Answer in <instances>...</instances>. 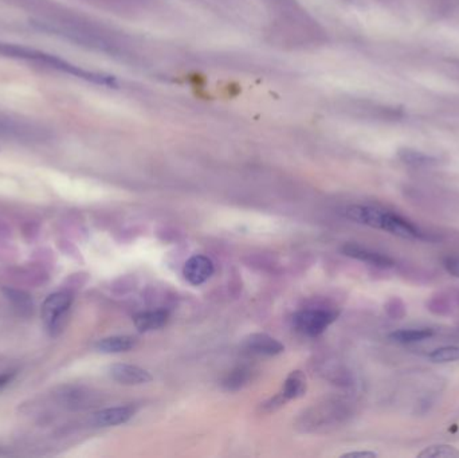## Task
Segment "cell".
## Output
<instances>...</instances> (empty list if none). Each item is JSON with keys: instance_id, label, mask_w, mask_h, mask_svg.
Masks as SVG:
<instances>
[{"instance_id": "cell-1", "label": "cell", "mask_w": 459, "mask_h": 458, "mask_svg": "<svg viewBox=\"0 0 459 458\" xmlns=\"http://www.w3.org/2000/svg\"><path fill=\"white\" fill-rule=\"evenodd\" d=\"M0 54H3L6 57H11V58H20V60H26V61L48 65L51 69L60 70L62 73L74 76L77 79H86L89 82L98 83V85L117 86V81L113 77L81 69L76 65L66 62L62 58H58L55 55H51V54L35 50V48H25V46H19V45H10V43H0Z\"/></svg>"}, {"instance_id": "cell-2", "label": "cell", "mask_w": 459, "mask_h": 458, "mask_svg": "<svg viewBox=\"0 0 459 458\" xmlns=\"http://www.w3.org/2000/svg\"><path fill=\"white\" fill-rule=\"evenodd\" d=\"M73 297L67 292H57L50 295L42 305V321L50 332V335H57L62 330L64 318L67 316Z\"/></svg>"}, {"instance_id": "cell-3", "label": "cell", "mask_w": 459, "mask_h": 458, "mask_svg": "<svg viewBox=\"0 0 459 458\" xmlns=\"http://www.w3.org/2000/svg\"><path fill=\"white\" fill-rule=\"evenodd\" d=\"M336 314L325 309H303L293 317L297 331L306 336H318L336 320Z\"/></svg>"}, {"instance_id": "cell-4", "label": "cell", "mask_w": 459, "mask_h": 458, "mask_svg": "<svg viewBox=\"0 0 459 458\" xmlns=\"http://www.w3.org/2000/svg\"><path fill=\"white\" fill-rule=\"evenodd\" d=\"M381 230H384L392 236H396V237L410 239V241H427L428 239L426 233H423L416 224H413L411 221L403 218L402 215H397L395 213H391V211H385Z\"/></svg>"}, {"instance_id": "cell-5", "label": "cell", "mask_w": 459, "mask_h": 458, "mask_svg": "<svg viewBox=\"0 0 459 458\" xmlns=\"http://www.w3.org/2000/svg\"><path fill=\"white\" fill-rule=\"evenodd\" d=\"M109 375H111V379H114L121 384H127V386L145 384L153 379V377L151 375L149 371L144 370L139 365H133V364H113L109 368Z\"/></svg>"}, {"instance_id": "cell-6", "label": "cell", "mask_w": 459, "mask_h": 458, "mask_svg": "<svg viewBox=\"0 0 459 458\" xmlns=\"http://www.w3.org/2000/svg\"><path fill=\"white\" fill-rule=\"evenodd\" d=\"M214 264L206 255H193L186 262L183 274L191 285L205 284L214 274Z\"/></svg>"}, {"instance_id": "cell-7", "label": "cell", "mask_w": 459, "mask_h": 458, "mask_svg": "<svg viewBox=\"0 0 459 458\" xmlns=\"http://www.w3.org/2000/svg\"><path fill=\"white\" fill-rule=\"evenodd\" d=\"M343 253L348 255L350 258H353V260L362 261V262L369 264V265L376 267V268L388 269L392 268L395 265L394 260L390 258L388 255L374 252V250H371L368 248H363L360 245L347 243L343 248Z\"/></svg>"}, {"instance_id": "cell-8", "label": "cell", "mask_w": 459, "mask_h": 458, "mask_svg": "<svg viewBox=\"0 0 459 458\" xmlns=\"http://www.w3.org/2000/svg\"><path fill=\"white\" fill-rule=\"evenodd\" d=\"M385 210H381L371 206H349L345 210V217L350 221L357 222L360 224L369 226L372 229L381 230L384 222Z\"/></svg>"}, {"instance_id": "cell-9", "label": "cell", "mask_w": 459, "mask_h": 458, "mask_svg": "<svg viewBox=\"0 0 459 458\" xmlns=\"http://www.w3.org/2000/svg\"><path fill=\"white\" fill-rule=\"evenodd\" d=\"M135 410L129 406H118V408H109L95 412L92 418V424L98 427L118 426L127 424L128 421L133 417Z\"/></svg>"}, {"instance_id": "cell-10", "label": "cell", "mask_w": 459, "mask_h": 458, "mask_svg": "<svg viewBox=\"0 0 459 458\" xmlns=\"http://www.w3.org/2000/svg\"><path fill=\"white\" fill-rule=\"evenodd\" d=\"M245 346L255 353L268 355V356L278 355L285 349L282 343H280L277 339L271 337L266 333H252L250 336L246 337Z\"/></svg>"}, {"instance_id": "cell-11", "label": "cell", "mask_w": 459, "mask_h": 458, "mask_svg": "<svg viewBox=\"0 0 459 458\" xmlns=\"http://www.w3.org/2000/svg\"><path fill=\"white\" fill-rule=\"evenodd\" d=\"M168 321V312L165 311H151L142 312L133 318L135 327L140 332L156 331L163 328Z\"/></svg>"}, {"instance_id": "cell-12", "label": "cell", "mask_w": 459, "mask_h": 458, "mask_svg": "<svg viewBox=\"0 0 459 458\" xmlns=\"http://www.w3.org/2000/svg\"><path fill=\"white\" fill-rule=\"evenodd\" d=\"M135 346L136 339L132 336H111L101 339L95 344V349L102 353H121L130 351Z\"/></svg>"}, {"instance_id": "cell-13", "label": "cell", "mask_w": 459, "mask_h": 458, "mask_svg": "<svg viewBox=\"0 0 459 458\" xmlns=\"http://www.w3.org/2000/svg\"><path fill=\"white\" fill-rule=\"evenodd\" d=\"M306 393V378L302 371H293L286 378L284 387L280 395L284 398V400L297 399Z\"/></svg>"}, {"instance_id": "cell-14", "label": "cell", "mask_w": 459, "mask_h": 458, "mask_svg": "<svg viewBox=\"0 0 459 458\" xmlns=\"http://www.w3.org/2000/svg\"><path fill=\"white\" fill-rule=\"evenodd\" d=\"M434 335L430 328H418V330H399L390 333V339L399 344H411L427 340Z\"/></svg>"}, {"instance_id": "cell-15", "label": "cell", "mask_w": 459, "mask_h": 458, "mask_svg": "<svg viewBox=\"0 0 459 458\" xmlns=\"http://www.w3.org/2000/svg\"><path fill=\"white\" fill-rule=\"evenodd\" d=\"M397 156L404 164L411 166V167H430V166H434L438 163L437 159L426 155L420 151L411 149V148H402L397 152Z\"/></svg>"}, {"instance_id": "cell-16", "label": "cell", "mask_w": 459, "mask_h": 458, "mask_svg": "<svg viewBox=\"0 0 459 458\" xmlns=\"http://www.w3.org/2000/svg\"><path fill=\"white\" fill-rule=\"evenodd\" d=\"M249 379H250V370L246 367H237L224 378L223 387L230 391H237L245 384H247Z\"/></svg>"}, {"instance_id": "cell-17", "label": "cell", "mask_w": 459, "mask_h": 458, "mask_svg": "<svg viewBox=\"0 0 459 458\" xmlns=\"http://www.w3.org/2000/svg\"><path fill=\"white\" fill-rule=\"evenodd\" d=\"M419 457L426 458H459V450L451 445H432L422 450Z\"/></svg>"}, {"instance_id": "cell-18", "label": "cell", "mask_w": 459, "mask_h": 458, "mask_svg": "<svg viewBox=\"0 0 459 458\" xmlns=\"http://www.w3.org/2000/svg\"><path fill=\"white\" fill-rule=\"evenodd\" d=\"M428 359L432 363L457 362V361H459V347H457V346H444V347L437 348L428 355Z\"/></svg>"}, {"instance_id": "cell-19", "label": "cell", "mask_w": 459, "mask_h": 458, "mask_svg": "<svg viewBox=\"0 0 459 458\" xmlns=\"http://www.w3.org/2000/svg\"><path fill=\"white\" fill-rule=\"evenodd\" d=\"M4 292L7 293L8 300L15 302L16 307L23 308V309H29L32 307V300H30V297L26 293L19 292V290H13V289H6Z\"/></svg>"}, {"instance_id": "cell-20", "label": "cell", "mask_w": 459, "mask_h": 458, "mask_svg": "<svg viewBox=\"0 0 459 458\" xmlns=\"http://www.w3.org/2000/svg\"><path fill=\"white\" fill-rule=\"evenodd\" d=\"M444 268L448 274L459 278V255H447L444 260Z\"/></svg>"}, {"instance_id": "cell-21", "label": "cell", "mask_w": 459, "mask_h": 458, "mask_svg": "<svg viewBox=\"0 0 459 458\" xmlns=\"http://www.w3.org/2000/svg\"><path fill=\"white\" fill-rule=\"evenodd\" d=\"M15 371H6V372H3V374H0V391L11 382V380L14 379V377H15Z\"/></svg>"}, {"instance_id": "cell-22", "label": "cell", "mask_w": 459, "mask_h": 458, "mask_svg": "<svg viewBox=\"0 0 459 458\" xmlns=\"http://www.w3.org/2000/svg\"><path fill=\"white\" fill-rule=\"evenodd\" d=\"M343 457L375 458L378 457V453H375V452H349V453H345Z\"/></svg>"}]
</instances>
